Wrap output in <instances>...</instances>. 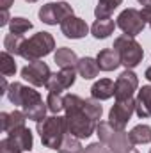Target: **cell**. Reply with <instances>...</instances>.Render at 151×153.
I'll list each match as a JSON object with an SVG mask.
<instances>
[{
	"mask_svg": "<svg viewBox=\"0 0 151 153\" xmlns=\"http://www.w3.org/2000/svg\"><path fill=\"white\" fill-rule=\"evenodd\" d=\"M76 70L75 68H68V70H61L57 73H52L48 82H46V89L50 93H62L66 89H70L76 80Z\"/></svg>",
	"mask_w": 151,
	"mask_h": 153,
	"instance_id": "obj_11",
	"label": "cell"
},
{
	"mask_svg": "<svg viewBox=\"0 0 151 153\" xmlns=\"http://www.w3.org/2000/svg\"><path fill=\"white\" fill-rule=\"evenodd\" d=\"M53 61H55V64H57L61 70H68V68H75L76 70V64H78L76 53L71 48H68V46L57 48V52H55V55H53Z\"/></svg>",
	"mask_w": 151,
	"mask_h": 153,
	"instance_id": "obj_18",
	"label": "cell"
},
{
	"mask_svg": "<svg viewBox=\"0 0 151 153\" xmlns=\"http://www.w3.org/2000/svg\"><path fill=\"white\" fill-rule=\"evenodd\" d=\"M117 25L114 23V20L110 18H96V22L91 25V34L96 39H107L114 32Z\"/></svg>",
	"mask_w": 151,
	"mask_h": 153,
	"instance_id": "obj_19",
	"label": "cell"
},
{
	"mask_svg": "<svg viewBox=\"0 0 151 153\" xmlns=\"http://www.w3.org/2000/svg\"><path fill=\"white\" fill-rule=\"evenodd\" d=\"M11 23V16H9V9H5V11H2V18H0V25L4 27V25H9Z\"/></svg>",
	"mask_w": 151,
	"mask_h": 153,
	"instance_id": "obj_32",
	"label": "cell"
},
{
	"mask_svg": "<svg viewBox=\"0 0 151 153\" xmlns=\"http://www.w3.org/2000/svg\"><path fill=\"white\" fill-rule=\"evenodd\" d=\"M0 71L4 76H13L16 73V62H14V55L9 52H2L0 53Z\"/></svg>",
	"mask_w": 151,
	"mask_h": 153,
	"instance_id": "obj_25",
	"label": "cell"
},
{
	"mask_svg": "<svg viewBox=\"0 0 151 153\" xmlns=\"http://www.w3.org/2000/svg\"><path fill=\"white\" fill-rule=\"evenodd\" d=\"M0 153H23L20 148H18V144L7 135L5 139H2L0 141Z\"/></svg>",
	"mask_w": 151,
	"mask_h": 153,
	"instance_id": "obj_29",
	"label": "cell"
},
{
	"mask_svg": "<svg viewBox=\"0 0 151 153\" xmlns=\"http://www.w3.org/2000/svg\"><path fill=\"white\" fill-rule=\"evenodd\" d=\"M115 25L123 30V34H126L130 38H135V36L142 34V30L146 27V22H144V18H142V14H141L139 9L128 7V9H124L117 16Z\"/></svg>",
	"mask_w": 151,
	"mask_h": 153,
	"instance_id": "obj_7",
	"label": "cell"
},
{
	"mask_svg": "<svg viewBox=\"0 0 151 153\" xmlns=\"http://www.w3.org/2000/svg\"><path fill=\"white\" fill-rule=\"evenodd\" d=\"M57 152L59 153H84V150H82L80 139H76V137H73L71 134H68L66 139L62 141V144H61V148H59Z\"/></svg>",
	"mask_w": 151,
	"mask_h": 153,
	"instance_id": "obj_27",
	"label": "cell"
},
{
	"mask_svg": "<svg viewBox=\"0 0 151 153\" xmlns=\"http://www.w3.org/2000/svg\"><path fill=\"white\" fill-rule=\"evenodd\" d=\"M50 75H52V71H50L48 64L43 62V61L29 62L27 66L21 68V78L27 80V82H29L30 85H34V87H43V85H46Z\"/></svg>",
	"mask_w": 151,
	"mask_h": 153,
	"instance_id": "obj_9",
	"label": "cell"
},
{
	"mask_svg": "<svg viewBox=\"0 0 151 153\" xmlns=\"http://www.w3.org/2000/svg\"><path fill=\"white\" fill-rule=\"evenodd\" d=\"M13 4H14V0H0V7H2V11L9 9V7H11Z\"/></svg>",
	"mask_w": 151,
	"mask_h": 153,
	"instance_id": "obj_33",
	"label": "cell"
},
{
	"mask_svg": "<svg viewBox=\"0 0 151 153\" xmlns=\"http://www.w3.org/2000/svg\"><path fill=\"white\" fill-rule=\"evenodd\" d=\"M141 5H151V0H137Z\"/></svg>",
	"mask_w": 151,
	"mask_h": 153,
	"instance_id": "obj_35",
	"label": "cell"
},
{
	"mask_svg": "<svg viewBox=\"0 0 151 153\" xmlns=\"http://www.w3.org/2000/svg\"><path fill=\"white\" fill-rule=\"evenodd\" d=\"M16 144H18V148L21 150V152H30L32 150V146H34V137H32V132L27 128V126H23V128H18V130H14V132H11V134H7Z\"/></svg>",
	"mask_w": 151,
	"mask_h": 153,
	"instance_id": "obj_20",
	"label": "cell"
},
{
	"mask_svg": "<svg viewBox=\"0 0 151 153\" xmlns=\"http://www.w3.org/2000/svg\"><path fill=\"white\" fill-rule=\"evenodd\" d=\"M107 146L110 153H130L133 150V143L130 141V135L124 130H115Z\"/></svg>",
	"mask_w": 151,
	"mask_h": 153,
	"instance_id": "obj_16",
	"label": "cell"
},
{
	"mask_svg": "<svg viewBox=\"0 0 151 153\" xmlns=\"http://www.w3.org/2000/svg\"><path fill=\"white\" fill-rule=\"evenodd\" d=\"M96 62L100 66L101 71H114L121 66V59H119V53L114 50V48H103L98 52L96 55Z\"/></svg>",
	"mask_w": 151,
	"mask_h": 153,
	"instance_id": "obj_14",
	"label": "cell"
},
{
	"mask_svg": "<svg viewBox=\"0 0 151 153\" xmlns=\"http://www.w3.org/2000/svg\"><path fill=\"white\" fill-rule=\"evenodd\" d=\"M25 2H29V4H34V2H38V0H25Z\"/></svg>",
	"mask_w": 151,
	"mask_h": 153,
	"instance_id": "obj_36",
	"label": "cell"
},
{
	"mask_svg": "<svg viewBox=\"0 0 151 153\" xmlns=\"http://www.w3.org/2000/svg\"><path fill=\"white\" fill-rule=\"evenodd\" d=\"M144 76H146V78H148V80L151 82V66L148 68V70H146V73H144Z\"/></svg>",
	"mask_w": 151,
	"mask_h": 153,
	"instance_id": "obj_34",
	"label": "cell"
},
{
	"mask_svg": "<svg viewBox=\"0 0 151 153\" xmlns=\"http://www.w3.org/2000/svg\"><path fill=\"white\" fill-rule=\"evenodd\" d=\"M64 117L68 121V130L76 139H89L101 119L103 107L94 98H80L78 94L64 96Z\"/></svg>",
	"mask_w": 151,
	"mask_h": 153,
	"instance_id": "obj_1",
	"label": "cell"
},
{
	"mask_svg": "<svg viewBox=\"0 0 151 153\" xmlns=\"http://www.w3.org/2000/svg\"><path fill=\"white\" fill-rule=\"evenodd\" d=\"M133 112H135V100L133 98L115 100V103L109 112V123L115 130H124V126L128 125Z\"/></svg>",
	"mask_w": 151,
	"mask_h": 153,
	"instance_id": "obj_8",
	"label": "cell"
},
{
	"mask_svg": "<svg viewBox=\"0 0 151 153\" xmlns=\"http://www.w3.org/2000/svg\"><path fill=\"white\" fill-rule=\"evenodd\" d=\"M73 14V7L68 2H48L39 9V20L46 25H61Z\"/></svg>",
	"mask_w": 151,
	"mask_h": 153,
	"instance_id": "obj_6",
	"label": "cell"
},
{
	"mask_svg": "<svg viewBox=\"0 0 151 153\" xmlns=\"http://www.w3.org/2000/svg\"><path fill=\"white\" fill-rule=\"evenodd\" d=\"M30 29H32V22H29L27 18H23V16H14V18H11L9 32L18 34V36H23V34L29 32Z\"/></svg>",
	"mask_w": 151,
	"mask_h": 153,
	"instance_id": "obj_26",
	"label": "cell"
},
{
	"mask_svg": "<svg viewBox=\"0 0 151 153\" xmlns=\"http://www.w3.org/2000/svg\"><path fill=\"white\" fill-rule=\"evenodd\" d=\"M123 4V0H98V5L94 9L96 18H110L114 11Z\"/></svg>",
	"mask_w": 151,
	"mask_h": 153,
	"instance_id": "obj_24",
	"label": "cell"
},
{
	"mask_svg": "<svg viewBox=\"0 0 151 153\" xmlns=\"http://www.w3.org/2000/svg\"><path fill=\"white\" fill-rule=\"evenodd\" d=\"M135 114L141 119L151 116V85H142L135 98Z\"/></svg>",
	"mask_w": 151,
	"mask_h": 153,
	"instance_id": "obj_17",
	"label": "cell"
},
{
	"mask_svg": "<svg viewBox=\"0 0 151 153\" xmlns=\"http://www.w3.org/2000/svg\"><path fill=\"white\" fill-rule=\"evenodd\" d=\"M84 153H110V150H109L107 144H103V143L98 141V143H91L89 146H85Z\"/></svg>",
	"mask_w": 151,
	"mask_h": 153,
	"instance_id": "obj_30",
	"label": "cell"
},
{
	"mask_svg": "<svg viewBox=\"0 0 151 153\" xmlns=\"http://www.w3.org/2000/svg\"><path fill=\"white\" fill-rule=\"evenodd\" d=\"M55 48V39L50 32H38L29 39H25L23 46H21V57L29 62L41 61L43 57L50 55Z\"/></svg>",
	"mask_w": 151,
	"mask_h": 153,
	"instance_id": "obj_3",
	"label": "cell"
},
{
	"mask_svg": "<svg viewBox=\"0 0 151 153\" xmlns=\"http://www.w3.org/2000/svg\"><path fill=\"white\" fill-rule=\"evenodd\" d=\"M128 135H130V141L133 143V146L148 144V143H151V126L150 125H137L128 132Z\"/></svg>",
	"mask_w": 151,
	"mask_h": 153,
	"instance_id": "obj_22",
	"label": "cell"
},
{
	"mask_svg": "<svg viewBox=\"0 0 151 153\" xmlns=\"http://www.w3.org/2000/svg\"><path fill=\"white\" fill-rule=\"evenodd\" d=\"M141 14H142L144 22L151 27V5H144V7H142V11H141Z\"/></svg>",
	"mask_w": 151,
	"mask_h": 153,
	"instance_id": "obj_31",
	"label": "cell"
},
{
	"mask_svg": "<svg viewBox=\"0 0 151 153\" xmlns=\"http://www.w3.org/2000/svg\"><path fill=\"white\" fill-rule=\"evenodd\" d=\"M46 105H48V111L53 112V114H59L61 111H64V96H62V93H48Z\"/></svg>",
	"mask_w": 151,
	"mask_h": 153,
	"instance_id": "obj_28",
	"label": "cell"
},
{
	"mask_svg": "<svg viewBox=\"0 0 151 153\" xmlns=\"http://www.w3.org/2000/svg\"><path fill=\"white\" fill-rule=\"evenodd\" d=\"M130 153H139V152H137V150H135V148H133V150H132V152H130Z\"/></svg>",
	"mask_w": 151,
	"mask_h": 153,
	"instance_id": "obj_37",
	"label": "cell"
},
{
	"mask_svg": "<svg viewBox=\"0 0 151 153\" xmlns=\"http://www.w3.org/2000/svg\"><path fill=\"white\" fill-rule=\"evenodd\" d=\"M139 89V76L132 70H124L115 80V100H124V98H133V93Z\"/></svg>",
	"mask_w": 151,
	"mask_h": 153,
	"instance_id": "obj_10",
	"label": "cell"
},
{
	"mask_svg": "<svg viewBox=\"0 0 151 153\" xmlns=\"http://www.w3.org/2000/svg\"><path fill=\"white\" fill-rule=\"evenodd\" d=\"M150 153H151V150H150Z\"/></svg>",
	"mask_w": 151,
	"mask_h": 153,
	"instance_id": "obj_38",
	"label": "cell"
},
{
	"mask_svg": "<svg viewBox=\"0 0 151 153\" xmlns=\"http://www.w3.org/2000/svg\"><path fill=\"white\" fill-rule=\"evenodd\" d=\"M7 98H9V102H11L13 105H18V107H21L23 111L43 100V96L39 94V91H36L34 87L23 85V84H20V82H13V84L9 85V89H7Z\"/></svg>",
	"mask_w": 151,
	"mask_h": 153,
	"instance_id": "obj_5",
	"label": "cell"
},
{
	"mask_svg": "<svg viewBox=\"0 0 151 153\" xmlns=\"http://www.w3.org/2000/svg\"><path fill=\"white\" fill-rule=\"evenodd\" d=\"M76 71L80 73L82 78L93 80L94 76H98V73H100V66H98L96 59H93V57H82V59H78Z\"/></svg>",
	"mask_w": 151,
	"mask_h": 153,
	"instance_id": "obj_21",
	"label": "cell"
},
{
	"mask_svg": "<svg viewBox=\"0 0 151 153\" xmlns=\"http://www.w3.org/2000/svg\"><path fill=\"white\" fill-rule=\"evenodd\" d=\"M2 130L4 134H11L18 128H23L25 126V121H27V116L23 111H13V112H2Z\"/></svg>",
	"mask_w": 151,
	"mask_h": 153,
	"instance_id": "obj_15",
	"label": "cell"
},
{
	"mask_svg": "<svg viewBox=\"0 0 151 153\" xmlns=\"http://www.w3.org/2000/svg\"><path fill=\"white\" fill-rule=\"evenodd\" d=\"M112 48L119 53L121 66H124L126 70H133L142 62L144 50H142V46L139 45V41L135 38H130V36L123 34V36L114 39Z\"/></svg>",
	"mask_w": 151,
	"mask_h": 153,
	"instance_id": "obj_4",
	"label": "cell"
},
{
	"mask_svg": "<svg viewBox=\"0 0 151 153\" xmlns=\"http://www.w3.org/2000/svg\"><path fill=\"white\" fill-rule=\"evenodd\" d=\"M36 130H38L41 143L44 148L50 150H59L62 141L66 139V135L70 134L68 130V121L62 116H48L44 119H41L36 123Z\"/></svg>",
	"mask_w": 151,
	"mask_h": 153,
	"instance_id": "obj_2",
	"label": "cell"
},
{
	"mask_svg": "<svg viewBox=\"0 0 151 153\" xmlns=\"http://www.w3.org/2000/svg\"><path fill=\"white\" fill-rule=\"evenodd\" d=\"M114 93H115V82L110 80V78H100L91 87V98H94L98 102L110 100L114 96Z\"/></svg>",
	"mask_w": 151,
	"mask_h": 153,
	"instance_id": "obj_13",
	"label": "cell"
},
{
	"mask_svg": "<svg viewBox=\"0 0 151 153\" xmlns=\"http://www.w3.org/2000/svg\"><path fill=\"white\" fill-rule=\"evenodd\" d=\"M89 27H87V23L82 20V18H78V16H70L68 20H64L62 23H61V32L66 36L68 39H82L85 38L87 34H89Z\"/></svg>",
	"mask_w": 151,
	"mask_h": 153,
	"instance_id": "obj_12",
	"label": "cell"
},
{
	"mask_svg": "<svg viewBox=\"0 0 151 153\" xmlns=\"http://www.w3.org/2000/svg\"><path fill=\"white\" fill-rule=\"evenodd\" d=\"M25 43L23 36H18V34H13L9 32L5 38H4V50L13 53V55H21V46Z\"/></svg>",
	"mask_w": 151,
	"mask_h": 153,
	"instance_id": "obj_23",
	"label": "cell"
}]
</instances>
